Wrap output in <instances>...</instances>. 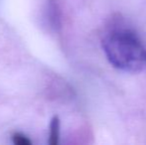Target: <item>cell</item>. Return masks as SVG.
<instances>
[{"mask_svg": "<svg viewBox=\"0 0 146 145\" xmlns=\"http://www.w3.org/2000/svg\"><path fill=\"white\" fill-rule=\"evenodd\" d=\"M102 48L110 63L118 70L139 73L146 69V46L130 28H111L102 39Z\"/></svg>", "mask_w": 146, "mask_h": 145, "instance_id": "cell-1", "label": "cell"}, {"mask_svg": "<svg viewBox=\"0 0 146 145\" xmlns=\"http://www.w3.org/2000/svg\"><path fill=\"white\" fill-rule=\"evenodd\" d=\"M60 118L58 115L53 116L50 122V135H49V144L50 145H57L59 143L60 139Z\"/></svg>", "mask_w": 146, "mask_h": 145, "instance_id": "cell-2", "label": "cell"}, {"mask_svg": "<svg viewBox=\"0 0 146 145\" xmlns=\"http://www.w3.org/2000/svg\"><path fill=\"white\" fill-rule=\"evenodd\" d=\"M12 140L13 143L16 145H31L32 141L25 135V134L21 133V132H15L12 135Z\"/></svg>", "mask_w": 146, "mask_h": 145, "instance_id": "cell-3", "label": "cell"}]
</instances>
